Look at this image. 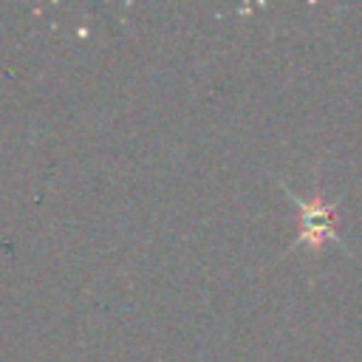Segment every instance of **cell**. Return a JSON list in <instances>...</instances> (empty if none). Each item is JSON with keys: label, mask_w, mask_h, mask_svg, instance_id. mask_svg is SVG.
<instances>
[{"label": "cell", "mask_w": 362, "mask_h": 362, "mask_svg": "<svg viewBox=\"0 0 362 362\" xmlns=\"http://www.w3.org/2000/svg\"><path fill=\"white\" fill-rule=\"evenodd\" d=\"M303 212H305V235L311 238V243H320L322 235H334V221H331V209L320 206V201H311V204H303Z\"/></svg>", "instance_id": "6da1fadb"}]
</instances>
